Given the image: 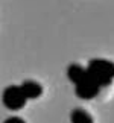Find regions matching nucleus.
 I'll list each match as a JSON object with an SVG mask.
<instances>
[{"label":"nucleus","instance_id":"nucleus-1","mask_svg":"<svg viewBox=\"0 0 114 123\" xmlns=\"http://www.w3.org/2000/svg\"><path fill=\"white\" fill-rule=\"evenodd\" d=\"M87 72L101 87H103L114 79V64L107 59H93Z\"/></svg>","mask_w":114,"mask_h":123},{"label":"nucleus","instance_id":"nucleus-2","mask_svg":"<svg viewBox=\"0 0 114 123\" xmlns=\"http://www.w3.org/2000/svg\"><path fill=\"white\" fill-rule=\"evenodd\" d=\"M26 94L21 87H8L3 93V103L9 110H20L26 102Z\"/></svg>","mask_w":114,"mask_h":123},{"label":"nucleus","instance_id":"nucleus-3","mask_svg":"<svg viewBox=\"0 0 114 123\" xmlns=\"http://www.w3.org/2000/svg\"><path fill=\"white\" fill-rule=\"evenodd\" d=\"M99 88H101V85L94 81L90 74H87L81 82L76 84V94L81 99H93L99 93Z\"/></svg>","mask_w":114,"mask_h":123},{"label":"nucleus","instance_id":"nucleus-4","mask_svg":"<svg viewBox=\"0 0 114 123\" xmlns=\"http://www.w3.org/2000/svg\"><path fill=\"white\" fill-rule=\"evenodd\" d=\"M21 90L27 99H35L41 94V85L34 81H25L21 84Z\"/></svg>","mask_w":114,"mask_h":123},{"label":"nucleus","instance_id":"nucleus-5","mask_svg":"<svg viewBox=\"0 0 114 123\" xmlns=\"http://www.w3.org/2000/svg\"><path fill=\"white\" fill-rule=\"evenodd\" d=\"M67 74H69V79L72 82H75V84H78V82H81L82 79L88 74V72L85 68H82L81 65H76V64H72L69 67V70H67Z\"/></svg>","mask_w":114,"mask_h":123},{"label":"nucleus","instance_id":"nucleus-6","mask_svg":"<svg viewBox=\"0 0 114 123\" xmlns=\"http://www.w3.org/2000/svg\"><path fill=\"white\" fill-rule=\"evenodd\" d=\"M70 119L72 122H91V117H90L87 112H84L82 110H75L72 112V116H70Z\"/></svg>","mask_w":114,"mask_h":123},{"label":"nucleus","instance_id":"nucleus-7","mask_svg":"<svg viewBox=\"0 0 114 123\" xmlns=\"http://www.w3.org/2000/svg\"><path fill=\"white\" fill-rule=\"evenodd\" d=\"M12 122H23V120H21V119H17V117H15V119H14V117H11V119H8L5 123H12Z\"/></svg>","mask_w":114,"mask_h":123}]
</instances>
